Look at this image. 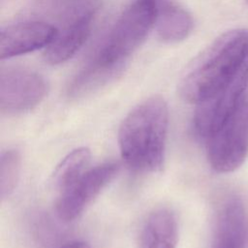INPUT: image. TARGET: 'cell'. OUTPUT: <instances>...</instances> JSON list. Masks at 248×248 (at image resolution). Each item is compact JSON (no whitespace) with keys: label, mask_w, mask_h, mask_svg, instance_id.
Masks as SVG:
<instances>
[{"label":"cell","mask_w":248,"mask_h":248,"mask_svg":"<svg viewBox=\"0 0 248 248\" xmlns=\"http://www.w3.org/2000/svg\"><path fill=\"white\" fill-rule=\"evenodd\" d=\"M168 127L169 108L163 97H149L134 108L118 132L120 154L126 165L140 172L161 170Z\"/></svg>","instance_id":"obj_1"},{"label":"cell","mask_w":248,"mask_h":248,"mask_svg":"<svg viewBox=\"0 0 248 248\" xmlns=\"http://www.w3.org/2000/svg\"><path fill=\"white\" fill-rule=\"evenodd\" d=\"M248 59V30L237 28L216 38L195 60L180 82L181 97L200 104L224 88Z\"/></svg>","instance_id":"obj_2"},{"label":"cell","mask_w":248,"mask_h":248,"mask_svg":"<svg viewBox=\"0 0 248 248\" xmlns=\"http://www.w3.org/2000/svg\"><path fill=\"white\" fill-rule=\"evenodd\" d=\"M156 15L157 0H135L117 19L94 61L122 71L125 61L155 25Z\"/></svg>","instance_id":"obj_3"},{"label":"cell","mask_w":248,"mask_h":248,"mask_svg":"<svg viewBox=\"0 0 248 248\" xmlns=\"http://www.w3.org/2000/svg\"><path fill=\"white\" fill-rule=\"evenodd\" d=\"M207 159L220 173L236 170L248 156V100L242 99L226 122L206 139Z\"/></svg>","instance_id":"obj_4"},{"label":"cell","mask_w":248,"mask_h":248,"mask_svg":"<svg viewBox=\"0 0 248 248\" xmlns=\"http://www.w3.org/2000/svg\"><path fill=\"white\" fill-rule=\"evenodd\" d=\"M47 82L29 69L6 68L0 73V110L6 114L27 112L46 96Z\"/></svg>","instance_id":"obj_5"},{"label":"cell","mask_w":248,"mask_h":248,"mask_svg":"<svg viewBox=\"0 0 248 248\" xmlns=\"http://www.w3.org/2000/svg\"><path fill=\"white\" fill-rule=\"evenodd\" d=\"M248 86V59L235 77L219 92L198 104L194 116V129L202 139L213 135L232 114Z\"/></svg>","instance_id":"obj_6"},{"label":"cell","mask_w":248,"mask_h":248,"mask_svg":"<svg viewBox=\"0 0 248 248\" xmlns=\"http://www.w3.org/2000/svg\"><path fill=\"white\" fill-rule=\"evenodd\" d=\"M119 165L107 162L87 170L78 180L60 192L56 214L64 222L78 218L101 191L117 175Z\"/></svg>","instance_id":"obj_7"},{"label":"cell","mask_w":248,"mask_h":248,"mask_svg":"<svg viewBox=\"0 0 248 248\" xmlns=\"http://www.w3.org/2000/svg\"><path fill=\"white\" fill-rule=\"evenodd\" d=\"M57 35L53 25L42 21H24L7 26L0 33V58L9 59L48 46Z\"/></svg>","instance_id":"obj_8"},{"label":"cell","mask_w":248,"mask_h":248,"mask_svg":"<svg viewBox=\"0 0 248 248\" xmlns=\"http://www.w3.org/2000/svg\"><path fill=\"white\" fill-rule=\"evenodd\" d=\"M248 219L241 200L232 197L221 206L211 248H245Z\"/></svg>","instance_id":"obj_9"},{"label":"cell","mask_w":248,"mask_h":248,"mask_svg":"<svg viewBox=\"0 0 248 248\" xmlns=\"http://www.w3.org/2000/svg\"><path fill=\"white\" fill-rule=\"evenodd\" d=\"M93 14L87 12L74 20L53 42L46 46L44 59L50 65H58L72 58L86 42L92 24Z\"/></svg>","instance_id":"obj_10"},{"label":"cell","mask_w":248,"mask_h":248,"mask_svg":"<svg viewBox=\"0 0 248 248\" xmlns=\"http://www.w3.org/2000/svg\"><path fill=\"white\" fill-rule=\"evenodd\" d=\"M155 28L165 43H177L188 37L193 28L190 14L172 0H157Z\"/></svg>","instance_id":"obj_11"},{"label":"cell","mask_w":248,"mask_h":248,"mask_svg":"<svg viewBox=\"0 0 248 248\" xmlns=\"http://www.w3.org/2000/svg\"><path fill=\"white\" fill-rule=\"evenodd\" d=\"M178 225L175 214L167 208L154 210L141 231L140 248H175Z\"/></svg>","instance_id":"obj_12"},{"label":"cell","mask_w":248,"mask_h":248,"mask_svg":"<svg viewBox=\"0 0 248 248\" xmlns=\"http://www.w3.org/2000/svg\"><path fill=\"white\" fill-rule=\"evenodd\" d=\"M91 152L88 147H78L69 152L56 166L51 183L60 192L67 189L85 171L90 162Z\"/></svg>","instance_id":"obj_13"},{"label":"cell","mask_w":248,"mask_h":248,"mask_svg":"<svg viewBox=\"0 0 248 248\" xmlns=\"http://www.w3.org/2000/svg\"><path fill=\"white\" fill-rule=\"evenodd\" d=\"M21 157L16 149H8L0 156V199L3 202L15 191L20 173Z\"/></svg>","instance_id":"obj_14"},{"label":"cell","mask_w":248,"mask_h":248,"mask_svg":"<svg viewBox=\"0 0 248 248\" xmlns=\"http://www.w3.org/2000/svg\"><path fill=\"white\" fill-rule=\"evenodd\" d=\"M59 248H90V246L84 241H71L60 246Z\"/></svg>","instance_id":"obj_15"},{"label":"cell","mask_w":248,"mask_h":248,"mask_svg":"<svg viewBox=\"0 0 248 248\" xmlns=\"http://www.w3.org/2000/svg\"><path fill=\"white\" fill-rule=\"evenodd\" d=\"M245 2H246V4H247V6H248V0H245Z\"/></svg>","instance_id":"obj_16"}]
</instances>
